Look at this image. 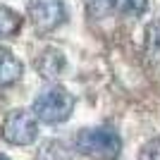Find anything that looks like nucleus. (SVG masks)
<instances>
[{"label":"nucleus","instance_id":"nucleus-1","mask_svg":"<svg viewBox=\"0 0 160 160\" xmlns=\"http://www.w3.org/2000/svg\"><path fill=\"white\" fill-rule=\"evenodd\" d=\"M74 148L93 160H117L122 153V139L112 127H91L77 134Z\"/></svg>","mask_w":160,"mask_h":160},{"label":"nucleus","instance_id":"nucleus-2","mask_svg":"<svg viewBox=\"0 0 160 160\" xmlns=\"http://www.w3.org/2000/svg\"><path fill=\"white\" fill-rule=\"evenodd\" d=\"M72 110H74V96L65 86L43 88L33 98V105H31V115L38 122H46V124H60V122L69 120Z\"/></svg>","mask_w":160,"mask_h":160},{"label":"nucleus","instance_id":"nucleus-3","mask_svg":"<svg viewBox=\"0 0 160 160\" xmlns=\"http://www.w3.org/2000/svg\"><path fill=\"white\" fill-rule=\"evenodd\" d=\"M0 136L12 146H31L38 139V120L27 110H12L2 120Z\"/></svg>","mask_w":160,"mask_h":160},{"label":"nucleus","instance_id":"nucleus-4","mask_svg":"<svg viewBox=\"0 0 160 160\" xmlns=\"http://www.w3.org/2000/svg\"><path fill=\"white\" fill-rule=\"evenodd\" d=\"M27 12L31 24L43 33L55 31L67 19V10L62 0H29Z\"/></svg>","mask_w":160,"mask_h":160},{"label":"nucleus","instance_id":"nucleus-5","mask_svg":"<svg viewBox=\"0 0 160 160\" xmlns=\"http://www.w3.org/2000/svg\"><path fill=\"white\" fill-rule=\"evenodd\" d=\"M65 55L58 48H46L43 53L36 58V72L43 77V79H55L60 77L62 69H65Z\"/></svg>","mask_w":160,"mask_h":160},{"label":"nucleus","instance_id":"nucleus-6","mask_svg":"<svg viewBox=\"0 0 160 160\" xmlns=\"http://www.w3.org/2000/svg\"><path fill=\"white\" fill-rule=\"evenodd\" d=\"M22 72H24V65L19 62V58L7 50V48L0 46V86H12L22 79Z\"/></svg>","mask_w":160,"mask_h":160},{"label":"nucleus","instance_id":"nucleus-7","mask_svg":"<svg viewBox=\"0 0 160 160\" xmlns=\"http://www.w3.org/2000/svg\"><path fill=\"white\" fill-rule=\"evenodd\" d=\"M22 29V17L12 7L0 5V38H10Z\"/></svg>","mask_w":160,"mask_h":160},{"label":"nucleus","instance_id":"nucleus-8","mask_svg":"<svg viewBox=\"0 0 160 160\" xmlns=\"http://www.w3.org/2000/svg\"><path fill=\"white\" fill-rule=\"evenodd\" d=\"M36 160H69V153L60 141H48V143L41 146Z\"/></svg>","mask_w":160,"mask_h":160},{"label":"nucleus","instance_id":"nucleus-9","mask_svg":"<svg viewBox=\"0 0 160 160\" xmlns=\"http://www.w3.org/2000/svg\"><path fill=\"white\" fill-rule=\"evenodd\" d=\"M110 2L120 14H127V17H139L148 5V0H110Z\"/></svg>","mask_w":160,"mask_h":160},{"label":"nucleus","instance_id":"nucleus-10","mask_svg":"<svg viewBox=\"0 0 160 160\" xmlns=\"http://www.w3.org/2000/svg\"><path fill=\"white\" fill-rule=\"evenodd\" d=\"M146 48L151 55L160 58V22H153L148 27V36H146Z\"/></svg>","mask_w":160,"mask_h":160},{"label":"nucleus","instance_id":"nucleus-11","mask_svg":"<svg viewBox=\"0 0 160 160\" xmlns=\"http://www.w3.org/2000/svg\"><path fill=\"white\" fill-rule=\"evenodd\" d=\"M139 160H160V139H151L141 148Z\"/></svg>","mask_w":160,"mask_h":160},{"label":"nucleus","instance_id":"nucleus-12","mask_svg":"<svg viewBox=\"0 0 160 160\" xmlns=\"http://www.w3.org/2000/svg\"><path fill=\"white\" fill-rule=\"evenodd\" d=\"M0 160H10V158H5V155H2V153H0Z\"/></svg>","mask_w":160,"mask_h":160}]
</instances>
